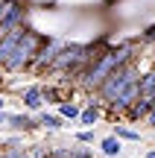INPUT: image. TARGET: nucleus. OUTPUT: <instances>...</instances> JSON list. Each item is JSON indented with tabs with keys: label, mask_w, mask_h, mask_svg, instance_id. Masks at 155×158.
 <instances>
[{
	"label": "nucleus",
	"mask_w": 155,
	"mask_h": 158,
	"mask_svg": "<svg viewBox=\"0 0 155 158\" xmlns=\"http://www.w3.org/2000/svg\"><path fill=\"white\" fill-rule=\"evenodd\" d=\"M56 114H59L62 120H76V123H79L82 106H76V102H62V106H56Z\"/></svg>",
	"instance_id": "11"
},
{
	"label": "nucleus",
	"mask_w": 155,
	"mask_h": 158,
	"mask_svg": "<svg viewBox=\"0 0 155 158\" xmlns=\"http://www.w3.org/2000/svg\"><path fill=\"white\" fill-rule=\"evenodd\" d=\"M146 123H149L152 129H155V102H152V111H149V117H146Z\"/></svg>",
	"instance_id": "14"
},
{
	"label": "nucleus",
	"mask_w": 155,
	"mask_h": 158,
	"mask_svg": "<svg viewBox=\"0 0 155 158\" xmlns=\"http://www.w3.org/2000/svg\"><path fill=\"white\" fill-rule=\"evenodd\" d=\"M138 82H141V70H138L135 62H129V64H123V68H117L114 73L97 88V100L103 102V106H111L120 94H126V91L135 88Z\"/></svg>",
	"instance_id": "2"
},
{
	"label": "nucleus",
	"mask_w": 155,
	"mask_h": 158,
	"mask_svg": "<svg viewBox=\"0 0 155 158\" xmlns=\"http://www.w3.org/2000/svg\"><path fill=\"white\" fill-rule=\"evenodd\" d=\"M138 50H141V41H117V44H111V50L105 53V56H100L97 62H91L85 70H82V73H76L73 79L79 82L82 91H97L117 68H123V64L135 62Z\"/></svg>",
	"instance_id": "1"
},
{
	"label": "nucleus",
	"mask_w": 155,
	"mask_h": 158,
	"mask_svg": "<svg viewBox=\"0 0 155 158\" xmlns=\"http://www.w3.org/2000/svg\"><path fill=\"white\" fill-rule=\"evenodd\" d=\"M138 97L146 102H155V68L152 70H144L141 73V82H138Z\"/></svg>",
	"instance_id": "7"
},
{
	"label": "nucleus",
	"mask_w": 155,
	"mask_h": 158,
	"mask_svg": "<svg viewBox=\"0 0 155 158\" xmlns=\"http://www.w3.org/2000/svg\"><path fill=\"white\" fill-rule=\"evenodd\" d=\"M76 143H79V147H88V143H97V132L94 129H76Z\"/></svg>",
	"instance_id": "12"
},
{
	"label": "nucleus",
	"mask_w": 155,
	"mask_h": 158,
	"mask_svg": "<svg viewBox=\"0 0 155 158\" xmlns=\"http://www.w3.org/2000/svg\"><path fill=\"white\" fill-rule=\"evenodd\" d=\"M144 158H155V149H146V155Z\"/></svg>",
	"instance_id": "19"
},
{
	"label": "nucleus",
	"mask_w": 155,
	"mask_h": 158,
	"mask_svg": "<svg viewBox=\"0 0 155 158\" xmlns=\"http://www.w3.org/2000/svg\"><path fill=\"white\" fill-rule=\"evenodd\" d=\"M111 135L117 138V141H129V143H141L144 141V135H141L138 129H132V126H123V123H117V126H111Z\"/></svg>",
	"instance_id": "9"
},
{
	"label": "nucleus",
	"mask_w": 155,
	"mask_h": 158,
	"mask_svg": "<svg viewBox=\"0 0 155 158\" xmlns=\"http://www.w3.org/2000/svg\"><path fill=\"white\" fill-rule=\"evenodd\" d=\"M21 102L23 108H29V111H41L44 108V97H41V85H27L21 94Z\"/></svg>",
	"instance_id": "5"
},
{
	"label": "nucleus",
	"mask_w": 155,
	"mask_h": 158,
	"mask_svg": "<svg viewBox=\"0 0 155 158\" xmlns=\"http://www.w3.org/2000/svg\"><path fill=\"white\" fill-rule=\"evenodd\" d=\"M35 123H38L41 129H50V132L64 129V120L59 117V114H53V111H38V114H35Z\"/></svg>",
	"instance_id": "10"
},
{
	"label": "nucleus",
	"mask_w": 155,
	"mask_h": 158,
	"mask_svg": "<svg viewBox=\"0 0 155 158\" xmlns=\"http://www.w3.org/2000/svg\"><path fill=\"white\" fill-rule=\"evenodd\" d=\"M3 158H23V152H3Z\"/></svg>",
	"instance_id": "16"
},
{
	"label": "nucleus",
	"mask_w": 155,
	"mask_h": 158,
	"mask_svg": "<svg viewBox=\"0 0 155 158\" xmlns=\"http://www.w3.org/2000/svg\"><path fill=\"white\" fill-rule=\"evenodd\" d=\"M67 44H70L67 38L47 35V38L41 41V47H38V53H35V59H32V64H29V68H32V70H50V64L56 62V56H59Z\"/></svg>",
	"instance_id": "3"
},
{
	"label": "nucleus",
	"mask_w": 155,
	"mask_h": 158,
	"mask_svg": "<svg viewBox=\"0 0 155 158\" xmlns=\"http://www.w3.org/2000/svg\"><path fill=\"white\" fill-rule=\"evenodd\" d=\"M6 126H9V129H18V132H32V129H38V123H35L32 114H12V111H9Z\"/></svg>",
	"instance_id": "8"
},
{
	"label": "nucleus",
	"mask_w": 155,
	"mask_h": 158,
	"mask_svg": "<svg viewBox=\"0 0 155 158\" xmlns=\"http://www.w3.org/2000/svg\"><path fill=\"white\" fill-rule=\"evenodd\" d=\"M3 108H6V97L0 94V111H3Z\"/></svg>",
	"instance_id": "18"
},
{
	"label": "nucleus",
	"mask_w": 155,
	"mask_h": 158,
	"mask_svg": "<svg viewBox=\"0 0 155 158\" xmlns=\"http://www.w3.org/2000/svg\"><path fill=\"white\" fill-rule=\"evenodd\" d=\"M149 111H152V102H146V100H141V97H138V100H135V102H132V106H129L123 114H126V120H129V123H141V120H146V117H149Z\"/></svg>",
	"instance_id": "6"
},
{
	"label": "nucleus",
	"mask_w": 155,
	"mask_h": 158,
	"mask_svg": "<svg viewBox=\"0 0 155 158\" xmlns=\"http://www.w3.org/2000/svg\"><path fill=\"white\" fill-rule=\"evenodd\" d=\"M97 149H100V158H120L123 155V143L117 141L114 135L97 138Z\"/></svg>",
	"instance_id": "4"
},
{
	"label": "nucleus",
	"mask_w": 155,
	"mask_h": 158,
	"mask_svg": "<svg viewBox=\"0 0 155 158\" xmlns=\"http://www.w3.org/2000/svg\"><path fill=\"white\" fill-rule=\"evenodd\" d=\"M67 158H94V155H91V149H88V147H76V149H70Z\"/></svg>",
	"instance_id": "13"
},
{
	"label": "nucleus",
	"mask_w": 155,
	"mask_h": 158,
	"mask_svg": "<svg viewBox=\"0 0 155 158\" xmlns=\"http://www.w3.org/2000/svg\"><path fill=\"white\" fill-rule=\"evenodd\" d=\"M6 120H9V111H0V126H6Z\"/></svg>",
	"instance_id": "17"
},
{
	"label": "nucleus",
	"mask_w": 155,
	"mask_h": 158,
	"mask_svg": "<svg viewBox=\"0 0 155 158\" xmlns=\"http://www.w3.org/2000/svg\"><path fill=\"white\" fill-rule=\"evenodd\" d=\"M27 3H38V6H47V3H56V0H27Z\"/></svg>",
	"instance_id": "15"
},
{
	"label": "nucleus",
	"mask_w": 155,
	"mask_h": 158,
	"mask_svg": "<svg viewBox=\"0 0 155 158\" xmlns=\"http://www.w3.org/2000/svg\"><path fill=\"white\" fill-rule=\"evenodd\" d=\"M0 158H3V149H0Z\"/></svg>",
	"instance_id": "20"
}]
</instances>
